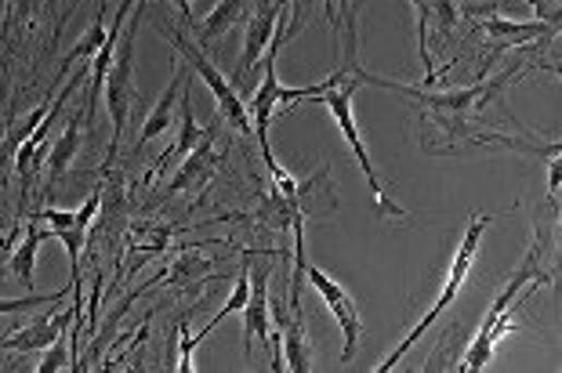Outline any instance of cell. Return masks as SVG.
I'll list each match as a JSON object with an SVG mask.
<instances>
[{
  "label": "cell",
  "mask_w": 562,
  "mask_h": 373,
  "mask_svg": "<svg viewBox=\"0 0 562 373\" xmlns=\"http://www.w3.org/2000/svg\"><path fill=\"white\" fill-rule=\"evenodd\" d=\"M359 70H363L359 62L356 65H342V70H334L323 84L284 87V92H279V106H290V101H323V106L331 109V117L337 123V131H342L345 145L352 149L359 171H363V178H367L370 200H374V214H378V218L403 221V218H410V210L388 196V189H385V182H381L378 167H374V160H370V153H367V145H363V134H359V128H356L352 98L359 92V84H363V81H359Z\"/></svg>",
  "instance_id": "6da1fadb"
},
{
  "label": "cell",
  "mask_w": 562,
  "mask_h": 373,
  "mask_svg": "<svg viewBox=\"0 0 562 373\" xmlns=\"http://www.w3.org/2000/svg\"><path fill=\"white\" fill-rule=\"evenodd\" d=\"M487 225H490V218L487 214H471V221H468V229H465V240H461V246H457V254H454V262H450V268H446V282H443V293H440V301L432 304L429 312H425V320H418V326H414V330L403 337V341L392 348V356L388 359H381V363L374 366L378 373H392L399 366V359L410 352L414 345L421 341L425 334L432 330L435 323H440V315L450 309V304L457 301V293L465 290V282H468V273H471V265H476V254H479V243H482V232H487Z\"/></svg>",
  "instance_id": "7a4b0ae2"
},
{
  "label": "cell",
  "mask_w": 562,
  "mask_h": 373,
  "mask_svg": "<svg viewBox=\"0 0 562 373\" xmlns=\"http://www.w3.org/2000/svg\"><path fill=\"white\" fill-rule=\"evenodd\" d=\"M537 276H545V273H541V243L530 246V254H526V262L519 265V273H515L509 282H504L501 298L490 304L487 315H482L479 334H476V341L468 345V356H465V363H461V370H465V373H479V370L490 366V356H493V348H498L501 334L512 330L509 309H512L515 301H519V293H523L526 282L537 279Z\"/></svg>",
  "instance_id": "3957f363"
},
{
  "label": "cell",
  "mask_w": 562,
  "mask_h": 373,
  "mask_svg": "<svg viewBox=\"0 0 562 373\" xmlns=\"http://www.w3.org/2000/svg\"><path fill=\"white\" fill-rule=\"evenodd\" d=\"M150 8V0H139L128 19V26L120 33V44H117V55H112V65H109V76H106V109H109V120H112V142L106 149V164H103V175H109L112 160L120 153V134L128 128V109H131V70H134V37H139V26H142V15Z\"/></svg>",
  "instance_id": "277c9868"
},
{
  "label": "cell",
  "mask_w": 562,
  "mask_h": 373,
  "mask_svg": "<svg viewBox=\"0 0 562 373\" xmlns=\"http://www.w3.org/2000/svg\"><path fill=\"white\" fill-rule=\"evenodd\" d=\"M160 33H164L167 40L175 44V51L182 55V62H186V65H193L200 81L207 84V92L215 95V101H218L222 117L229 120L232 128L240 131V134H251V131H254V128H251V112H247V106L240 101V95H236V87L229 84V76H225V73L218 70V65L211 62L207 55L200 51L193 40L186 37L182 29H171V26H167V22H160Z\"/></svg>",
  "instance_id": "5b68a950"
},
{
  "label": "cell",
  "mask_w": 562,
  "mask_h": 373,
  "mask_svg": "<svg viewBox=\"0 0 562 373\" xmlns=\"http://www.w3.org/2000/svg\"><path fill=\"white\" fill-rule=\"evenodd\" d=\"M301 273H306V279L312 282V290L320 293V301L327 304V312L334 315V323L342 326V337H345L342 363H348V359L356 356V348H359V334H363V320H359V309H356L352 293H348L337 279H331L327 273H323V268L309 265V262H306Z\"/></svg>",
  "instance_id": "8992f818"
},
{
  "label": "cell",
  "mask_w": 562,
  "mask_h": 373,
  "mask_svg": "<svg viewBox=\"0 0 562 373\" xmlns=\"http://www.w3.org/2000/svg\"><path fill=\"white\" fill-rule=\"evenodd\" d=\"M287 37H295V29H290V22H287V11L279 15L276 22V33H273V40H268V48H265V76H262V84H258V92H254V101H251V128H254V139L258 142H268V120H273V112L279 106V92H284V84H279V76H276V55L279 48L287 44Z\"/></svg>",
  "instance_id": "52a82bcc"
},
{
  "label": "cell",
  "mask_w": 562,
  "mask_h": 373,
  "mask_svg": "<svg viewBox=\"0 0 562 373\" xmlns=\"http://www.w3.org/2000/svg\"><path fill=\"white\" fill-rule=\"evenodd\" d=\"M84 312V293L73 290V309L65 312H51V315H37L33 323L15 326L8 337H0V348H11V352H44L48 345H55L59 337L70 334V326L76 315Z\"/></svg>",
  "instance_id": "ba28073f"
},
{
  "label": "cell",
  "mask_w": 562,
  "mask_h": 373,
  "mask_svg": "<svg viewBox=\"0 0 562 373\" xmlns=\"http://www.w3.org/2000/svg\"><path fill=\"white\" fill-rule=\"evenodd\" d=\"M284 11H287V0H265V4L251 15V22H247V37H243V59H240V65H236V73L229 76L232 87H240L247 76L254 73V65L262 62V55L268 48V40H273L276 22Z\"/></svg>",
  "instance_id": "9c48e42d"
},
{
  "label": "cell",
  "mask_w": 562,
  "mask_h": 373,
  "mask_svg": "<svg viewBox=\"0 0 562 373\" xmlns=\"http://www.w3.org/2000/svg\"><path fill=\"white\" fill-rule=\"evenodd\" d=\"M268 273L273 265H262L251 273V298L243 304V359L251 363L254 345L268 341V330H273V315H268Z\"/></svg>",
  "instance_id": "30bf717a"
},
{
  "label": "cell",
  "mask_w": 562,
  "mask_h": 373,
  "mask_svg": "<svg viewBox=\"0 0 562 373\" xmlns=\"http://www.w3.org/2000/svg\"><path fill=\"white\" fill-rule=\"evenodd\" d=\"M215 128H200L196 123V117H193V95H189V81L182 84V131H178V139H175V145L171 149H167L160 160L153 164V175L145 178V182H153L156 175H164V167L171 164V160H182V156H189L196 149L200 142H207V139H215Z\"/></svg>",
  "instance_id": "8fae6325"
},
{
  "label": "cell",
  "mask_w": 562,
  "mask_h": 373,
  "mask_svg": "<svg viewBox=\"0 0 562 373\" xmlns=\"http://www.w3.org/2000/svg\"><path fill=\"white\" fill-rule=\"evenodd\" d=\"M189 81V70L186 65H175V73H171V84L164 87V95L153 101V109L145 112V123H142V134H139V149L142 145H150L156 134H164L167 128L175 123V106H178V95H182V84Z\"/></svg>",
  "instance_id": "7c38bea8"
},
{
  "label": "cell",
  "mask_w": 562,
  "mask_h": 373,
  "mask_svg": "<svg viewBox=\"0 0 562 373\" xmlns=\"http://www.w3.org/2000/svg\"><path fill=\"white\" fill-rule=\"evenodd\" d=\"M84 106L73 112L70 123H65V131H62V139L59 142H51V149H48V192L62 182L65 175H70V167L76 160V153H81V139H84Z\"/></svg>",
  "instance_id": "4fadbf2b"
},
{
  "label": "cell",
  "mask_w": 562,
  "mask_h": 373,
  "mask_svg": "<svg viewBox=\"0 0 562 373\" xmlns=\"http://www.w3.org/2000/svg\"><path fill=\"white\" fill-rule=\"evenodd\" d=\"M218 164V153H215V139L200 142L193 153L182 156V164H178V171L171 178V185H167V192H189V189H204L211 182V171H215Z\"/></svg>",
  "instance_id": "5bb4252c"
},
{
  "label": "cell",
  "mask_w": 562,
  "mask_h": 373,
  "mask_svg": "<svg viewBox=\"0 0 562 373\" xmlns=\"http://www.w3.org/2000/svg\"><path fill=\"white\" fill-rule=\"evenodd\" d=\"M44 240H55V229H40V221L29 218L26 240H22L15 246V254H11V276H15L26 290H33V268H37V251Z\"/></svg>",
  "instance_id": "9a60e30c"
},
{
  "label": "cell",
  "mask_w": 562,
  "mask_h": 373,
  "mask_svg": "<svg viewBox=\"0 0 562 373\" xmlns=\"http://www.w3.org/2000/svg\"><path fill=\"white\" fill-rule=\"evenodd\" d=\"M479 29H487L493 40H501V48H509V44L548 40L555 33L552 22H509V19H487Z\"/></svg>",
  "instance_id": "2e32d148"
},
{
  "label": "cell",
  "mask_w": 562,
  "mask_h": 373,
  "mask_svg": "<svg viewBox=\"0 0 562 373\" xmlns=\"http://www.w3.org/2000/svg\"><path fill=\"white\" fill-rule=\"evenodd\" d=\"M243 8H247V0H218V8L207 11V19L196 26L200 44H215V40H222L225 33H229V29L236 26V19L243 15Z\"/></svg>",
  "instance_id": "e0dca14e"
},
{
  "label": "cell",
  "mask_w": 562,
  "mask_h": 373,
  "mask_svg": "<svg viewBox=\"0 0 562 373\" xmlns=\"http://www.w3.org/2000/svg\"><path fill=\"white\" fill-rule=\"evenodd\" d=\"M106 4H98V15H95V22H92V29H84V37L73 44L70 48V55H65L62 59V73H70L76 62H84L87 55H92L95 59V51L103 48V40H106ZM62 73H59V84H62Z\"/></svg>",
  "instance_id": "ac0fdd59"
},
{
  "label": "cell",
  "mask_w": 562,
  "mask_h": 373,
  "mask_svg": "<svg viewBox=\"0 0 562 373\" xmlns=\"http://www.w3.org/2000/svg\"><path fill=\"white\" fill-rule=\"evenodd\" d=\"M247 298H251V265L243 262L240 276H236V290L229 293V301H225L222 309H218V315H215V320L207 323V330H204V334H211V330H215V326H218L222 320H229L232 312H240L243 304H247Z\"/></svg>",
  "instance_id": "d6986e66"
},
{
  "label": "cell",
  "mask_w": 562,
  "mask_h": 373,
  "mask_svg": "<svg viewBox=\"0 0 562 373\" xmlns=\"http://www.w3.org/2000/svg\"><path fill=\"white\" fill-rule=\"evenodd\" d=\"M334 8H342V19H337V33H342V48H345V62L342 65H356V11L359 4L352 0H334Z\"/></svg>",
  "instance_id": "ffe728a7"
},
{
  "label": "cell",
  "mask_w": 562,
  "mask_h": 373,
  "mask_svg": "<svg viewBox=\"0 0 562 373\" xmlns=\"http://www.w3.org/2000/svg\"><path fill=\"white\" fill-rule=\"evenodd\" d=\"M65 293H73V290H55V293H26V298H4L0 301V315H22V312H33V309H40V304H59Z\"/></svg>",
  "instance_id": "44dd1931"
},
{
  "label": "cell",
  "mask_w": 562,
  "mask_h": 373,
  "mask_svg": "<svg viewBox=\"0 0 562 373\" xmlns=\"http://www.w3.org/2000/svg\"><path fill=\"white\" fill-rule=\"evenodd\" d=\"M200 341H207V334L200 330V334H189V320L182 315V320H178V370L182 373H193V352H196V345Z\"/></svg>",
  "instance_id": "7402d4cb"
},
{
  "label": "cell",
  "mask_w": 562,
  "mask_h": 373,
  "mask_svg": "<svg viewBox=\"0 0 562 373\" xmlns=\"http://www.w3.org/2000/svg\"><path fill=\"white\" fill-rule=\"evenodd\" d=\"M55 370H70V341L65 337L44 348V359L37 363V373H55Z\"/></svg>",
  "instance_id": "603a6c76"
},
{
  "label": "cell",
  "mask_w": 562,
  "mask_h": 373,
  "mask_svg": "<svg viewBox=\"0 0 562 373\" xmlns=\"http://www.w3.org/2000/svg\"><path fill=\"white\" fill-rule=\"evenodd\" d=\"M33 218H37V221H48L55 232H62V229H73V225H76V210L40 207V210H33Z\"/></svg>",
  "instance_id": "cb8c5ba5"
},
{
  "label": "cell",
  "mask_w": 562,
  "mask_h": 373,
  "mask_svg": "<svg viewBox=\"0 0 562 373\" xmlns=\"http://www.w3.org/2000/svg\"><path fill=\"white\" fill-rule=\"evenodd\" d=\"M429 4H432V19H440L443 29H454V26H457V15H461V11H457L454 0H429Z\"/></svg>",
  "instance_id": "d4e9b609"
},
{
  "label": "cell",
  "mask_w": 562,
  "mask_h": 373,
  "mask_svg": "<svg viewBox=\"0 0 562 373\" xmlns=\"http://www.w3.org/2000/svg\"><path fill=\"white\" fill-rule=\"evenodd\" d=\"M559 182H562V160H559V153L555 156H548V200H559Z\"/></svg>",
  "instance_id": "484cf974"
},
{
  "label": "cell",
  "mask_w": 562,
  "mask_h": 373,
  "mask_svg": "<svg viewBox=\"0 0 562 373\" xmlns=\"http://www.w3.org/2000/svg\"><path fill=\"white\" fill-rule=\"evenodd\" d=\"M323 15H327V22H331V29L337 33V8H334V0H323Z\"/></svg>",
  "instance_id": "4316f807"
},
{
  "label": "cell",
  "mask_w": 562,
  "mask_h": 373,
  "mask_svg": "<svg viewBox=\"0 0 562 373\" xmlns=\"http://www.w3.org/2000/svg\"><path fill=\"white\" fill-rule=\"evenodd\" d=\"M175 8H178V11H182L186 26H193V11H189V0H175Z\"/></svg>",
  "instance_id": "83f0119b"
},
{
  "label": "cell",
  "mask_w": 562,
  "mask_h": 373,
  "mask_svg": "<svg viewBox=\"0 0 562 373\" xmlns=\"http://www.w3.org/2000/svg\"><path fill=\"white\" fill-rule=\"evenodd\" d=\"M298 15H301V0H295V29H298Z\"/></svg>",
  "instance_id": "f1b7e54d"
},
{
  "label": "cell",
  "mask_w": 562,
  "mask_h": 373,
  "mask_svg": "<svg viewBox=\"0 0 562 373\" xmlns=\"http://www.w3.org/2000/svg\"><path fill=\"white\" fill-rule=\"evenodd\" d=\"M0 4H4V0H0Z\"/></svg>",
  "instance_id": "f546056e"
}]
</instances>
